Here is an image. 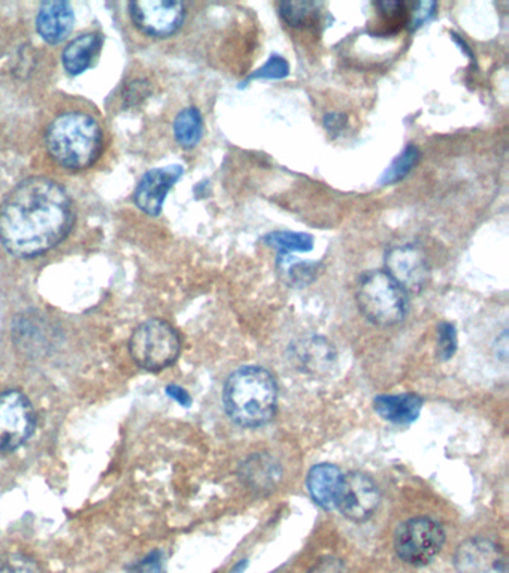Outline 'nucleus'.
Segmentation results:
<instances>
[{"label": "nucleus", "instance_id": "obj_31", "mask_svg": "<svg viewBox=\"0 0 509 573\" xmlns=\"http://www.w3.org/2000/svg\"><path fill=\"white\" fill-rule=\"evenodd\" d=\"M308 573H349L347 572L346 564L341 560L334 559V557H327V559L320 560Z\"/></svg>", "mask_w": 509, "mask_h": 573}, {"label": "nucleus", "instance_id": "obj_16", "mask_svg": "<svg viewBox=\"0 0 509 573\" xmlns=\"http://www.w3.org/2000/svg\"><path fill=\"white\" fill-rule=\"evenodd\" d=\"M342 476L341 471L330 463H320L308 472L306 488H308L311 499L323 510H335Z\"/></svg>", "mask_w": 509, "mask_h": 573}, {"label": "nucleus", "instance_id": "obj_18", "mask_svg": "<svg viewBox=\"0 0 509 573\" xmlns=\"http://www.w3.org/2000/svg\"><path fill=\"white\" fill-rule=\"evenodd\" d=\"M102 47V36L84 34L76 36L63 50L62 63L69 75H81L86 72Z\"/></svg>", "mask_w": 509, "mask_h": 573}, {"label": "nucleus", "instance_id": "obj_23", "mask_svg": "<svg viewBox=\"0 0 509 573\" xmlns=\"http://www.w3.org/2000/svg\"><path fill=\"white\" fill-rule=\"evenodd\" d=\"M278 268L294 286L310 285L318 276L315 261L293 260L292 256H278Z\"/></svg>", "mask_w": 509, "mask_h": 573}, {"label": "nucleus", "instance_id": "obj_28", "mask_svg": "<svg viewBox=\"0 0 509 573\" xmlns=\"http://www.w3.org/2000/svg\"><path fill=\"white\" fill-rule=\"evenodd\" d=\"M129 573H167V564H165V554L161 551L149 552L143 560L132 564L129 568Z\"/></svg>", "mask_w": 509, "mask_h": 573}, {"label": "nucleus", "instance_id": "obj_3", "mask_svg": "<svg viewBox=\"0 0 509 573\" xmlns=\"http://www.w3.org/2000/svg\"><path fill=\"white\" fill-rule=\"evenodd\" d=\"M46 147L59 167L68 171H84L93 167L102 153V129L86 112H64L48 126Z\"/></svg>", "mask_w": 509, "mask_h": 573}, {"label": "nucleus", "instance_id": "obj_24", "mask_svg": "<svg viewBox=\"0 0 509 573\" xmlns=\"http://www.w3.org/2000/svg\"><path fill=\"white\" fill-rule=\"evenodd\" d=\"M458 351V330L452 322L443 321L436 327V354L443 362L450 361Z\"/></svg>", "mask_w": 509, "mask_h": 573}, {"label": "nucleus", "instance_id": "obj_13", "mask_svg": "<svg viewBox=\"0 0 509 573\" xmlns=\"http://www.w3.org/2000/svg\"><path fill=\"white\" fill-rule=\"evenodd\" d=\"M290 362L301 373L323 377L337 365L338 351L329 339L311 334L290 346Z\"/></svg>", "mask_w": 509, "mask_h": 573}, {"label": "nucleus", "instance_id": "obj_2", "mask_svg": "<svg viewBox=\"0 0 509 573\" xmlns=\"http://www.w3.org/2000/svg\"><path fill=\"white\" fill-rule=\"evenodd\" d=\"M223 403L226 413L237 425L264 426L277 413V381L264 367H241L226 381Z\"/></svg>", "mask_w": 509, "mask_h": 573}, {"label": "nucleus", "instance_id": "obj_27", "mask_svg": "<svg viewBox=\"0 0 509 573\" xmlns=\"http://www.w3.org/2000/svg\"><path fill=\"white\" fill-rule=\"evenodd\" d=\"M438 10V3L432 0H424V2L414 3L412 11L408 14V26L411 32L422 29L427 23L432 22Z\"/></svg>", "mask_w": 509, "mask_h": 573}, {"label": "nucleus", "instance_id": "obj_8", "mask_svg": "<svg viewBox=\"0 0 509 573\" xmlns=\"http://www.w3.org/2000/svg\"><path fill=\"white\" fill-rule=\"evenodd\" d=\"M387 273L407 294H419L431 280L426 253L417 244L396 245L384 257Z\"/></svg>", "mask_w": 509, "mask_h": 573}, {"label": "nucleus", "instance_id": "obj_29", "mask_svg": "<svg viewBox=\"0 0 509 573\" xmlns=\"http://www.w3.org/2000/svg\"><path fill=\"white\" fill-rule=\"evenodd\" d=\"M149 93H152V87H149L147 81H132V83L128 84L126 88H124V102H126L128 107H135V105H140L143 100L147 99Z\"/></svg>", "mask_w": 509, "mask_h": 573}, {"label": "nucleus", "instance_id": "obj_12", "mask_svg": "<svg viewBox=\"0 0 509 573\" xmlns=\"http://www.w3.org/2000/svg\"><path fill=\"white\" fill-rule=\"evenodd\" d=\"M184 175L181 164H171L159 169H152L143 176L133 193V202L137 208L149 217H159L163 209L165 199L173 185Z\"/></svg>", "mask_w": 509, "mask_h": 573}, {"label": "nucleus", "instance_id": "obj_17", "mask_svg": "<svg viewBox=\"0 0 509 573\" xmlns=\"http://www.w3.org/2000/svg\"><path fill=\"white\" fill-rule=\"evenodd\" d=\"M375 413L393 425H411L422 413L423 399L415 393L381 394L375 398Z\"/></svg>", "mask_w": 509, "mask_h": 573}, {"label": "nucleus", "instance_id": "obj_11", "mask_svg": "<svg viewBox=\"0 0 509 573\" xmlns=\"http://www.w3.org/2000/svg\"><path fill=\"white\" fill-rule=\"evenodd\" d=\"M458 573H508L507 556L500 545L487 538H470L459 545L455 554Z\"/></svg>", "mask_w": 509, "mask_h": 573}, {"label": "nucleus", "instance_id": "obj_5", "mask_svg": "<svg viewBox=\"0 0 509 573\" xmlns=\"http://www.w3.org/2000/svg\"><path fill=\"white\" fill-rule=\"evenodd\" d=\"M129 351L141 369L160 373L180 357V334L168 321L152 318L133 330Z\"/></svg>", "mask_w": 509, "mask_h": 573}, {"label": "nucleus", "instance_id": "obj_4", "mask_svg": "<svg viewBox=\"0 0 509 573\" xmlns=\"http://www.w3.org/2000/svg\"><path fill=\"white\" fill-rule=\"evenodd\" d=\"M355 302L366 320L381 327L399 325L410 309L408 294L384 270L363 273L355 286Z\"/></svg>", "mask_w": 509, "mask_h": 573}, {"label": "nucleus", "instance_id": "obj_25", "mask_svg": "<svg viewBox=\"0 0 509 573\" xmlns=\"http://www.w3.org/2000/svg\"><path fill=\"white\" fill-rule=\"evenodd\" d=\"M0 573H43V569L32 557L17 552L0 560Z\"/></svg>", "mask_w": 509, "mask_h": 573}, {"label": "nucleus", "instance_id": "obj_26", "mask_svg": "<svg viewBox=\"0 0 509 573\" xmlns=\"http://www.w3.org/2000/svg\"><path fill=\"white\" fill-rule=\"evenodd\" d=\"M290 74V64L281 56H272L268 59V62L249 76V81L252 80H284Z\"/></svg>", "mask_w": 509, "mask_h": 573}, {"label": "nucleus", "instance_id": "obj_20", "mask_svg": "<svg viewBox=\"0 0 509 573\" xmlns=\"http://www.w3.org/2000/svg\"><path fill=\"white\" fill-rule=\"evenodd\" d=\"M268 247L277 249L278 256H292L294 253H308L314 248V237L308 233L277 230L264 237Z\"/></svg>", "mask_w": 509, "mask_h": 573}, {"label": "nucleus", "instance_id": "obj_10", "mask_svg": "<svg viewBox=\"0 0 509 573\" xmlns=\"http://www.w3.org/2000/svg\"><path fill=\"white\" fill-rule=\"evenodd\" d=\"M381 495L374 479L363 472H350L342 476L337 496L339 512L353 523H365L377 512Z\"/></svg>", "mask_w": 509, "mask_h": 573}, {"label": "nucleus", "instance_id": "obj_30", "mask_svg": "<svg viewBox=\"0 0 509 573\" xmlns=\"http://www.w3.org/2000/svg\"><path fill=\"white\" fill-rule=\"evenodd\" d=\"M323 126H325L326 132L332 138H337V136H341L349 129V117L342 114V112H327L323 117Z\"/></svg>", "mask_w": 509, "mask_h": 573}, {"label": "nucleus", "instance_id": "obj_1", "mask_svg": "<svg viewBox=\"0 0 509 573\" xmlns=\"http://www.w3.org/2000/svg\"><path fill=\"white\" fill-rule=\"evenodd\" d=\"M74 223V204L66 190L47 176H32L12 190L0 207V244L11 256L39 257L62 244Z\"/></svg>", "mask_w": 509, "mask_h": 573}, {"label": "nucleus", "instance_id": "obj_33", "mask_svg": "<svg viewBox=\"0 0 509 573\" xmlns=\"http://www.w3.org/2000/svg\"><path fill=\"white\" fill-rule=\"evenodd\" d=\"M496 354H498V357L500 361L507 362L508 358V330H504L502 333H500V337L496 339Z\"/></svg>", "mask_w": 509, "mask_h": 573}, {"label": "nucleus", "instance_id": "obj_19", "mask_svg": "<svg viewBox=\"0 0 509 573\" xmlns=\"http://www.w3.org/2000/svg\"><path fill=\"white\" fill-rule=\"evenodd\" d=\"M204 136V119L196 107L184 108L173 120V138L181 148L192 149Z\"/></svg>", "mask_w": 509, "mask_h": 573}, {"label": "nucleus", "instance_id": "obj_34", "mask_svg": "<svg viewBox=\"0 0 509 573\" xmlns=\"http://www.w3.org/2000/svg\"><path fill=\"white\" fill-rule=\"evenodd\" d=\"M245 566H246V562H245V560H242V563L238 564V566L235 569H233V571L230 572V573H242V571H244Z\"/></svg>", "mask_w": 509, "mask_h": 573}, {"label": "nucleus", "instance_id": "obj_9", "mask_svg": "<svg viewBox=\"0 0 509 573\" xmlns=\"http://www.w3.org/2000/svg\"><path fill=\"white\" fill-rule=\"evenodd\" d=\"M133 24L152 38H169L183 27L185 5L175 0H140L129 5Z\"/></svg>", "mask_w": 509, "mask_h": 573}, {"label": "nucleus", "instance_id": "obj_22", "mask_svg": "<svg viewBox=\"0 0 509 573\" xmlns=\"http://www.w3.org/2000/svg\"><path fill=\"white\" fill-rule=\"evenodd\" d=\"M322 3L317 2H282L278 10L282 22L293 29H305L318 19Z\"/></svg>", "mask_w": 509, "mask_h": 573}, {"label": "nucleus", "instance_id": "obj_21", "mask_svg": "<svg viewBox=\"0 0 509 573\" xmlns=\"http://www.w3.org/2000/svg\"><path fill=\"white\" fill-rule=\"evenodd\" d=\"M420 159H422V151L417 145L410 144L403 148L401 155L391 161L390 167L384 171L379 185H393L401 183L410 175L412 169L417 167Z\"/></svg>", "mask_w": 509, "mask_h": 573}, {"label": "nucleus", "instance_id": "obj_32", "mask_svg": "<svg viewBox=\"0 0 509 573\" xmlns=\"http://www.w3.org/2000/svg\"><path fill=\"white\" fill-rule=\"evenodd\" d=\"M167 394L172 398L173 401L180 403L181 406L189 407L192 405V398L183 387L171 385L167 387Z\"/></svg>", "mask_w": 509, "mask_h": 573}, {"label": "nucleus", "instance_id": "obj_14", "mask_svg": "<svg viewBox=\"0 0 509 573\" xmlns=\"http://www.w3.org/2000/svg\"><path fill=\"white\" fill-rule=\"evenodd\" d=\"M75 14L71 3L51 0L39 7L36 15V31L47 44L56 46L63 42L74 29Z\"/></svg>", "mask_w": 509, "mask_h": 573}, {"label": "nucleus", "instance_id": "obj_15", "mask_svg": "<svg viewBox=\"0 0 509 573\" xmlns=\"http://www.w3.org/2000/svg\"><path fill=\"white\" fill-rule=\"evenodd\" d=\"M240 478L253 491L268 493L281 481V465L268 453H256L240 466Z\"/></svg>", "mask_w": 509, "mask_h": 573}, {"label": "nucleus", "instance_id": "obj_6", "mask_svg": "<svg viewBox=\"0 0 509 573\" xmlns=\"http://www.w3.org/2000/svg\"><path fill=\"white\" fill-rule=\"evenodd\" d=\"M446 532L435 520L419 516L402 523L395 534V551L411 566H426L441 552Z\"/></svg>", "mask_w": 509, "mask_h": 573}, {"label": "nucleus", "instance_id": "obj_7", "mask_svg": "<svg viewBox=\"0 0 509 573\" xmlns=\"http://www.w3.org/2000/svg\"><path fill=\"white\" fill-rule=\"evenodd\" d=\"M36 429V413L20 390L0 393V453L10 454L29 441Z\"/></svg>", "mask_w": 509, "mask_h": 573}]
</instances>
